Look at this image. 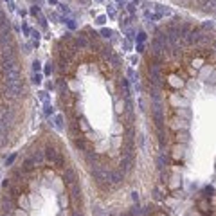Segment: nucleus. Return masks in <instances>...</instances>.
<instances>
[{
  "instance_id": "obj_1",
  "label": "nucleus",
  "mask_w": 216,
  "mask_h": 216,
  "mask_svg": "<svg viewBox=\"0 0 216 216\" xmlns=\"http://www.w3.org/2000/svg\"><path fill=\"white\" fill-rule=\"evenodd\" d=\"M45 157L49 158L56 168H63V164H65V160L63 157L59 155V151H56V148H51V146H47L45 148Z\"/></svg>"
},
{
  "instance_id": "obj_2",
  "label": "nucleus",
  "mask_w": 216,
  "mask_h": 216,
  "mask_svg": "<svg viewBox=\"0 0 216 216\" xmlns=\"http://www.w3.org/2000/svg\"><path fill=\"white\" fill-rule=\"evenodd\" d=\"M22 94H23L22 83H16V85H5V96H7V97L16 99V97H20Z\"/></svg>"
},
{
  "instance_id": "obj_3",
  "label": "nucleus",
  "mask_w": 216,
  "mask_h": 216,
  "mask_svg": "<svg viewBox=\"0 0 216 216\" xmlns=\"http://www.w3.org/2000/svg\"><path fill=\"white\" fill-rule=\"evenodd\" d=\"M20 79H22L20 70H7V72H5V85H16V83H22Z\"/></svg>"
},
{
  "instance_id": "obj_4",
  "label": "nucleus",
  "mask_w": 216,
  "mask_h": 216,
  "mask_svg": "<svg viewBox=\"0 0 216 216\" xmlns=\"http://www.w3.org/2000/svg\"><path fill=\"white\" fill-rule=\"evenodd\" d=\"M63 178L67 180V184H74V180H76V173H74V169H70V168H67L65 169V175H63Z\"/></svg>"
},
{
  "instance_id": "obj_5",
  "label": "nucleus",
  "mask_w": 216,
  "mask_h": 216,
  "mask_svg": "<svg viewBox=\"0 0 216 216\" xmlns=\"http://www.w3.org/2000/svg\"><path fill=\"white\" fill-rule=\"evenodd\" d=\"M112 184H121L122 178H124V173L122 171H112Z\"/></svg>"
},
{
  "instance_id": "obj_6",
  "label": "nucleus",
  "mask_w": 216,
  "mask_h": 216,
  "mask_svg": "<svg viewBox=\"0 0 216 216\" xmlns=\"http://www.w3.org/2000/svg\"><path fill=\"white\" fill-rule=\"evenodd\" d=\"M0 29H9V22L4 11H0Z\"/></svg>"
},
{
  "instance_id": "obj_7",
  "label": "nucleus",
  "mask_w": 216,
  "mask_h": 216,
  "mask_svg": "<svg viewBox=\"0 0 216 216\" xmlns=\"http://www.w3.org/2000/svg\"><path fill=\"white\" fill-rule=\"evenodd\" d=\"M76 45L85 49V47H88V41H87V38H85V36H78V38H76Z\"/></svg>"
},
{
  "instance_id": "obj_8",
  "label": "nucleus",
  "mask_w": 216,
  "mask_h": 216,
  "mask_svg": "<svg viewBox=\"0 0 216 216\" xmlns=\"http://www.w3.org/2000/svg\"><path fill=\"white\" fill-rule=\"evenodd\" d=\"M33 164H34V158L25 160V164H23V171H31V169H33Z\"/></svg>"
},
{
  "instance_id": "obj_9",
  "label": "nucleus",
  "mask_w": 216,
  "mask_h": 216,
  "mask_svg": "<svg viewBox=\"0 0 216 216\" xmlns=\"http://www.w3.org/2000/svg\"><path fill=\"white\" fill-rule=\"evenodd\" d=\"M41 160H43V153H41V151H36V155H34V164H41Z\"/></svg>"
},
{
  "instance_id": "obj_10",
  "label": "nucleus",
  "mask_w": 216,
  "mask_h": 216,
  "mask_svg": "<svg viewBox=\"0 0 216 216\" xmlns=\"http://www.w3.org/2000/svg\"><path fill=\"white\" fill-rule=\"evenodd\" d=\"M74 144H76V148H85V142H83V140H81V139H76V140H74Z\"/></svg>"
},
{
  "instance_id": "obj_11",
  "label": "nucleus",
  "mask_w": 216,
  "mask_h": 216,
  "mask_svg": "<svg viewBox=\"0 0 216 216\" xmlns=\"http://www.w3.org/2000/svg\"><path fill=\"white\" fill-rule=\"evenodd\" d=\"M61 121H63L61 117H56V126H58V128H63V122H61Z\"/></svg>"
},
{
  "instance_id": "obj_12",
  "label": "nucleus",
  "mask_w": 216,
  "mask_h": 216,
  "mask_svg": "<svg viewBox=\"0 0 216 216\" xmlns=\"http://www.w3.org/2000/svg\"><path fill=\"white\" fill-rule=\"evenodd\" d=\"M31 13H33V15H38V13H40L38 5H34V7H33V9H31Z\"/></svg>"
},
{
  "instance_id": "obj_13",
  "label": "nucleus",
  "mask_w": 216,
  "mask_h": 216,
  "mask_svg": "<svg viewBox=\"0 0 216 216\" xmlns=\"http://www.w3.org/2000/svg\"><path fill=\"white\" fill-rule=\"evenodd\" d=\"M52 70H54V67H52V63H49V65H47V72H49V74H51V72H52Z\"/></svg>"
},
{
  "instance_id": "obj_14",
  "label": "nucleus",
  "mask_w": 216,
  "mask_h": 216,
  "mask_svg": "<svg viewBox=\"0 0 216 216\" xmlns=\"http://www.w3.org/2000/svg\"><path fill=\"white\" fill-rule=\"evenodd\" d=\"M108 13H110V16H114V15H115V9H114V7L110 5V9H108Z\"/></svg>"
},
{
  "instance_id": "obj_15",
  "label": "nucleus",
  "mask_w": 216,
  "mask_h": 216,
  "mask_svg": "<svg viewBox=\"0 0 216 216\" xmlns=\"http://www.w3.org/2000/svg\"><path fill=\"white\" fill-rule=\"evenodd\" d=\"M96 216H103V213H101V207H96Z\"/></svg>"
},
{
  "instance_id": "obj_16",
  "label": "nucleus",
  "mask_w": 216,
  "mask_h": 216,
  "mask_svg": "<svg viewBox=\"0 0 216 216\" xmlns=\"http://www.w3.org/2000/svg\"><path fill=\"white\" fill-rule=\"evenodd\" d=\"M33 69H34V70H38V69H40V63H38V61H34V63H33Z\"/></svg>"
},
{
  "instance_id": "obj_17",
  "label": "nucleus",
  "mask_w": 216,
  "mask_h": 216,
  "mask_svg": "<svg viewBox=\"0 0 216 216\" xmlns=\"http://www.w3.org/2000/svg\"><path fill=\"white\" fill-rule=\"evenodd\" d=\"M45 110H47V114H51V112H52V106H51V104H47V106H45Z\"/></svg>"
},
{
  "instance_id": "obj_18",
  "label": "nucleus",
  "mask_w": 216,
  "mask_h": 216,
  "mask_svg": "<svg viewBox=\"0 0 216 216\" xmlns=\"http://www.w3.org/2000/svg\"><path fill=\"white\" fill-rule=\"evenodd\" d=\"M33 81H34V83H40V81H41V78H40V76H34V78H33Z\"/></svg>"
},
{
  "instance_id": "obj_19",
  "label": "nucleus",
  "mask_w": 216,
  "mask_h": 216,
  "mask_svg": "<svg viewBox=\"0 0 216 216\" xmlns=\"http://www.w3.org/2000/svg\"><path fill=\"white\" fill-rule=\"evenodd\" d=\"M144 38H146V34H144V33H140V34H139V41H142Z\"/></svg>"
},
{
  "instance_id": "obj_20",
  "label": "nucleus",
  "mask_w": 216,
  "mask_h": 216,
  "mask_svg": "<svg viewBox=\"0 0 216 216\" xmlns=\"http://www.w3.org/2000/svg\"><path fill=\"white\" fill-rule=\"evenodd\" d=\"M72 216H81V213H78V211H74V214Z\"/></svg>"
},
{
  "instance_id": "obj_21",
  "label": "nucleus",
  "mask_w": 216,
  "mask_h": 216,
  "mask_svg": "<svg viewBox=\"0 0 216 216\" xmlns=\"http://www.w3.org/2000/svg\"><path fill=\"white\" fill-rule=\"evenodd\" d=\"M81 2H83V4H87V2H88V0H81Z\"/></svg>"
},
{
  "instance_id": "obj_22",
  "label": "nucleus",
  "mask_w": 216,
  "mask_h": 216,
  "mask_svg": "<svg viewBox=\"0 0 216 216\" xmlns=\"http://www.w3.org/2000/svg\"><path fill=\"white\" fill-rule=\"evenodd\" d=\"M213 47H214V51H216V41H214V45H213Z\"/></svg>"
}]
</instances>
